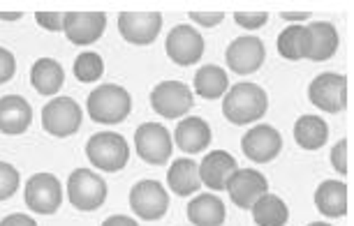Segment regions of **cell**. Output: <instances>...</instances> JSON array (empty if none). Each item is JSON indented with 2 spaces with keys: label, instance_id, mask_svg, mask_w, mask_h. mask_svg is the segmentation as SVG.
<instances>
[{
  "label": "cell",
  "instance_id": "cell-10",
  "mask_svg": "<svg viewBox=\"0 0 354 226\" xmlns=\"http://www.w3.org/2000/svg\"><path fill=\"white\" fill-rule=\"evenodd\" d=\"M26 205L37 215H53L63 203V187L53 174H35L26 183Z\"/></svg>",
  "mask_w": 354,
  "mask_h": 226
},
{
  "label": "cell",
  "instance_id": "cell-8",
  "mask_svg": "<svg viewBox=\"0 0 354 226\" xmlns=\"http://www.w3.org/2000/svg\"><path fill=\"white\" fill-rule=\"evenodd\" d=\"M167 56L171 58V63L181 65V68H188V65H195L202 61L204 56V37L199 35L197 28L192 25H174V28L167 32V42H165Z\"/></svg>",
  "mask_w": 354,
  "mask_h": 226
},
{
  "label": "cell",
  "instance_id": "cell-30",
  "mask_svg": "<svg viewBox=\"0 0 354 226\" xmlns=\"http://www.w3.org/2000/svg\"><path fill=\"white\" fill-rule=\"evenodd\" d=\"M21 174L10 162H0V201H8L19 192Z\"/></svg>",
  "mask_w": 354,
  "mask_h": 226
},
{
  "label": "cell",
  "instance_id": "cell-26",
  "mask_svg": "<svg viewBox=\"0 0 354 226\" xmlns=\"http://www.w3.org/2000/svg\"><path fill=\"white\" fill-rule=\"evenodd\" d=\"M329 138V125L317 116H301L294 125V141L304 150H319Z\"/></svg>",
  "mask_w": 354,
  "mask_h": 226
},
{
  "label": "cell",
  "instance_id": "cell-14",
  "mask_svg": "<svg viewBox=\"0 0 354 226\" xmlns=\"http://www.w3.org/2000/svg\"><path fill=\"white\" fill-rule=\"evenodd\" d=\"M106 28L104 12H65L63 30L75 46H88L102 37Z\"/></svg>",
  "mask_w": 354,
  "mask_h": 226
},
{
  "label": "cell",
  "instance_id": "cell-3",
  "mask_svg": "<svg viewBox=\"0 0 354 226\" xmlns=\"http://www.w3.org/2000/svg\"><path fill=\"white\" fill-rule=\"evenodd\" d=\"M86 157L95 169L106 171V174H116L128 164L130 145L116 132H97L86 143Z\"/></svg>",
  "mask_w": 354,
  "mask_h": 226
},
{
  "label": "cell",
  "instance_id": "cell-28",
  "mask_svg": "<svg viewBox=\"0 0 354 226\" xmlns=\"http://www.w3.org/2000/svg\"><path fill=\"white\" fill-rule=\"evenodd\" d=\"M230 88L227 72L218 65H204L195 74V92L204 99H220Z\"/></svg>",
  "mask_w": 354,
  "mask_h": 226
},
{
  "label": "cell",
  "instance_id": "cell-4",
  "mask_svg": "<svg viewBox=\"0 0 354 226\" xmlns=\"http://www.w3.org/2000/svg\"><path fill=\"white\" fill-rule=\"evenodd\" d=\"M68 196L77 210H97L106 201V183L91 169H75L68 178Z\"/></svg>",
  "mask_w": 354,
  "mask_h": 226
},
{
  "label": "cell",
  "instance_id": "cell-23",
  "mask_svg": "<svg viewBox=\"0 0 354 226\" xmlns=\"http://www.w3.org/2000/svg\"><path fill=\"white\" fill-rule=\"evenodd\" d=\"M310 35V51L308 61L313 63H324L333 58V53L338 51V30L336 25L329 21H315L308 25Z\"/></svg>",
  "mask_w": 354,
  "mask_h": 226
},
{
  "label": "cell",
  "instance_id": "cell-17",
  "mask_svg": "<svg viewBox=\"0 0 354 226\" xmlns=\"http://www.w3.org/2000/svg\"><path fill=\"white\" fill-rule=\"evenodd\" d=\"M236 159H234L227 150H213L204 155L202 164H199V181L213 192L227 189V183L236 171Z\"/></svg>",
  "mask_w": 354,
  "mask_h": 226
},
{
  "label": "cell",
  "instance_id": "cell-25",
  "mask_svg": "<svg viewBox=\"0 0 354 226\" xmlns=\"http://www.w3.org/2000/svg\"><path fill=\"white\" fill-rule=\"evenodd\" d=\"M278 53L287 61H301L308 58L310 51V35L308 25H287V28L278 35Z\"/></svg>",
  "mask_w": 354,
  "mask_h": 226
},
{
  "label": "cell",
  "instance_id": "cell-36",
  "mask_svg": "<svg viewBox=\"0 0 354 226\" xmlns=\"http://www.w3.org/2000/svg\"><path fill=\"white\" fill-rule=\"evenodd\" d=\"M0 226H37V222L30 215L15 212V215H8L5 219H0Z\"/></svg>",
  "mask_w": 354,
  "mask_h": 226
},
{
  "label": "cell",
  "instance_id": "cell-31",
  "mask_svg": "<svg viewBox=\"0 0 354 226\" xmlns=\"http://www.w3.org/2000/svg\"><path fill=\"white\" fill-rule=\"evenodd\" d=\"M234 21L241 25V28L257 30V28H262V25H266L269 14H266V12H236V14H234Z\"/></svg>",
  "mask_w": 354,
  "mask_h": 226
},
{
  "label": "cell",
  "instance_id": "cell-12",
  "mask_svg": "<svg viewBox=\"0 0 354 226\" xmlns=\"http://www.w3.org/2000/svg\"><path fill=\"white\" fill-rule=\"evenodd\" d=\"M162 28V14L160 12H121L118 14V30L125 42L146 46L156 42Z\"/></svg>",
  "mask_w": 354,
  "mask_h": 226
},
{
  "label": "cell",
  "instance_id": "cell-19",
  "mask_svg": "<svg viewBox=\"0 0 354 226\" xmlns=\"http://www.w3.org/2000/svg\"><path fill=\"white\" fill-rule=\"evenodd\" d=\"M174 141H176V145L185 152V155H197V152L209 148V143H211L209 123L199 116L183 118V121L176 125Z\"/></svg>",
  "mask_w": 354,
  "mask_h": 226
},
{
  "label": "cell",
  "instance_id": "cell-29",
  "mask_svg": "<svg viewBox=\"0 0 354 226\" xmlns=\"http://www.w3.org/2000/svg\"><path fill=\"white\" fill-rule=\"evenodd\" d=\"M72 72H75L77 81H82V83L100 81V76L104 74L102 56H100V53H95V51L79 53V56L75 58V65H72Z\"/></svg>",
  "mask_w": 354,
  "mask_h": 226
},
{
  "label": "cell",
  "instance_id": "cell-15",
  "mask_svg": "<svg viewBox=\"0 0 354 226\" xmlns=\"http://www.w3.org/2000/svg\"><path fill=\"white\" fill-rule=\"evenodd\" d=\"M227 192H230L234 205H239L241 210H250L257 198H262L269 192V181L255 169H236L227 183Z\"/></svg>",
  "mask_w": 354,
  "mask_h": 226
},
{
  "label": "cell",
  "instance_id": "cell-24",
  "mask_svg": "<svg viewBox=\"0 0 354 226\" xmlns=\"http://www.w3.org/2000/svg\"><path fill=\"white\" fill-rule=\"evenodd\" d=\"M225 203L216 194H199L188 203V219L195 226H223Z\"/></svg>",
  "mask_w": 354,
  "mask_h": 226
},
{
  "label": "cell",
  "instance_id": "cell-2",
  "mask_svg": "<svg viewBox=\"0 0 354 226\" xmlns=\"http://www.w3.org/2000/svg\"><path fill=\"white\" fill-rule=\"evenodd\" d=\"M88 116L100 125H118L130 116L132 111V97L123 85L116 83H102L86 99Z\"/></svg>",
  "mask_w": 354,
  "mask_h": 226
},
{
  "label": "cell",
  "instance_id": "cell-5",
  "mask_svg": "<svg viewBox=\"0 0 354 226\" xmlns=\"http://www.w3.org/2000/svg\"><path fill=\"white\" fill-rule=\"evenodd\" d=\"M82 118H84V111L75 99L56 97L44 104L42 127L53 136L65 138V136H72L79 127H82Z\"/></svg>",
  "mask_w": 354,
  "mask_h": 226
},
{
  "label": "cell",
  "instance_id": "cell-37",
  "mask_svg": "<svg viewBox=\"0 0 354 226\" xmlns=\"http://www.w3.org/2000/svg\"><path fill=\"white\" fill-rule=\"evenodd\" d=\"M102 226H139L135 219H130V217H125V215H113L109 219H104Z\"/></svg>",
  "mask_w": 354,
  "mask_h": 226
},
{
  "label": "cell",
  "instance_id": "cell-13",
  "mask_svg": "<svg viewBox=\"0 0 354 226\" xmlns=\"http://www.w3.org/2000/svg\"><path fill=\"white\" fill-rule=\"evenodd\" d=\"M266 58V49H264V42L259 37H252V35H245V37H239L227 46V53H225V61H227V68L236 74H255V72L262 68Z\"/></svg>",
  "mask_w": 354,
  "mask_h": 226
},
{
  "label": "cell",
  "instance_id": "cell-32",
  "mask_svg": "<svg viewBox=\"0 0 354 226\" xmlns=\"http://www.w3.org/2000/svg\"><path fill=\"white\" fill-rule=\"evenodd\" d=\"M15 72H17L15 53H12L10 49H3V46H0V85L12 81Z\"/></svg>",
  "mask_w": 354,
  "mask_h": 226
},
{
  "label": "cell",
  "instance_id": "cell-1",
  "mask_svg": "<svg viewBox=\"0 0 354 226\" xmlns=\"http://www.w3.org/2000/svg\"><path fill=\"white\" fill-rule=\"evenodd\" d=\"M269 109V97L262 85L241 81L234 88L227 90L225 102H223V113L232 125H248L255 123L264 116Z\"/></svg>",
  "mask_w": 354,
  "mask_h": 226
},
{
  "label": "cell",
  "instance_id": "cell-35",
  "mask_svg": "<svg viewBox=\"0 0 354 226\" xmlns=\"http://www.w3.org/2000/svg\"><path fill=\"white\" fill-rule=\"evenodd\" d=\"M190 19L199 25H204V28H213V25H218L220 21L225 19L223 12H190Z\"/></svg>",
  "mask_w": 354,
  "mask_h": 226
},
{
  "label": "cell",
  "instance_id": "cell-33",
  "mask_svg": "<svg viewBox=\"0 0 354 226\" xmlns=\"http://www.w3.org/2000/svg\"><path fill=\"white\" fill-rule=\"evenodd\" d=\"M35 21L42 25L44 30H51V32L63 30V14L61 12H37Z\"/></svg>",
  "mask_w": 354,
  "mask_h": 226
},
{
  "label": "cell",
  "instance_id": "cell-11",
  "mask_svg": "<svg viewBox=\"0 0 354 226\" xmlns=\"http://www.w3.org/2000/svg\"><path fill=\"white\" fill-rule=\"evenodd\" d=\"M137 155L149 164H167L171 157V134L160 123H144L135 132Z\"/></svg>",
  "mask_w": 354,
  "mask_h": 226
},
{
  "label": "cell",
  "instance_id": "cell-18",
  "mask_svg": "<svg viewBox=\"0 0 354 226\" xmlns=\"http://www.w3.org/2000/svg\"><path fill=\"white\" fill-rule=\"evenodd\" d=\"M32 123V109L21 95L0 97V132L10 136L24 134Z\"/></svg>",
  "mask_w": 354,
  "mask_h": 226
},
{
  "label": "cell",
  "instance_id": "cell-7",
  "mask_svg": "<svg viewBox=\"0 0 354 226\" xmlns=\"http://www.w3.org/2000/svg\"><path fill=\"white\" fill-rule=\"evenodd\" d=\"M308 99L317 109L326 113H340L347 109V79L343 74H324L315 76L308 85Z\"/></svg>",
  "mask_w": 354,
  "mask_h": 226
},
{
  "label": "cell",
  "instance_id": "cell-27",
  "mask_svg": "<svg viewBox=\"0 0 354 226\" xmlns=\"http://www.w3.org/2000/svg\"><path fill=\"white\" fill-rule=\"evenodd\" d=\"M250 210L257 226H285L287 219H290L287 203L280 196L269 194V192L262 198H257Z\"/></svg>",
  "mask_w": 354,
  "mask_h": 226
},
{
  "label": "cell",
  "instance_id": "cell-22",
  "mask_svg": "<svg viewBox=\"0 0 354 226\" xmlns=\"http://www.w3.org/2000/svg\"><path fill=\"white\" fill-rule=\"evenodd\" d=\"M315 205L324 217L338 219L347 212V185L343 181H324L315 189Z\"/></svg>",
  "mask_w": 354,
  "mask_h": 226
},
{
  "label": "cell",
  "instance_id": "cell-34",
  "mask_svg": "<svg viewBox=\"0 0 354 226\" xmlns=\"http://www.w3.org/2000/svg\"><path fill=\"white\" fill-rule=\"evenodd\" d=\"M331 164L338 174H347V138H340V141L333 145L331 150Z\"/></svg>",
  "mask_w": 354,
  "mask_h": 226
},
{
  "label": "cell",
  "instance_id": "cell-9",
  "mask_svg": "<svg viewBox=\"0 0 354 226\" xmlns=\"http://www.w3.org/2000/svg\"><path fill=\"white\" fill-rule=\"evenodd\" d=\"M130 208L137 217L156 222L169 210V194L158 181H142L130 189Z\"/></svg>",
  "mask_w": 354,
  "mask_h": 226
},
{
  "label": "cell",
  "instance_id": "cell-6",
  "mask_svg": "<svg viewBox=\"0 0 354 226\" xmlns=\"http://www.w3.org/2000/svg\"><path fill=\"white\" fill-rule=\"evenodd\" d=\"M151 106L158 116L171 121V118H183L195 106V99L185 83L162 81L151 90Z\"/></svg>",
  "mask_w": 354,
  "mask_h": 226
},
{
  "label": "cell",
  "instance_id": "cell-38",
  "mask_svg": "<svg viewBox=\"0 0 354 226\" xmlns=\"http://www.w3.org/2000/svg\"><path fill=\"white\" fill-rule=\"evenodd\" d=\"M280 17H283L285 21H308L310 19L308 12H283Z\"/></svg>",
  "mask_w": 354,
  "mask_h": 226
},
{
  "label": "cell",
  "instance_id": "cell-16",
  "mask_svg": "<svg viewBox=\"0 0 354 226\" xmlns=\"http://www.w3.org/2000/svg\"><path fill=\"white\" fill-rule=\"evenodd\" d=\"M243 155L252 159L257 164H266L271 159L278 157V152L283 150V136L276 127L271 125H255L241 141Z\"/></svg>",
  "mask_w": 354,
  "mask_h": 226
},
{
  "label": "cell",
  "instance_id": "cell-20",
  "mask_svg": "<svg viewBox=\"0 0 354 226\" xmlns=\"http://www.w3.org/2000/svg\"><path fill=\"white\" fill-rule=\"evenodd\" d=\"M65 81V70L63 65L53 58H39V61L32 63L30 68V83L39 95H56L58 90L63 88Z\"/></svg>",
  "mask_w": 354,
  "mask_h": 226
},
{
  "label": "cell",
  "instance_id": "cell-39",
  "mask_svg": "<svg viewBox=\"0 0 354 226\" xmlns=\"http://www.w3.org/2000/svg\"><path fill=\"white\" fill-rule=\"evenodd\" d=\"M21 12H0V21H19Z\"/></svg>",
  "mask_w": 354,
  "mask_h": 226
},
{
  "label": "cell",
  "instance_id": "cell-40",
  "mask_svg": "<svg viewBox=\"0 0 354 226\" xmlns=\"http://www.w3.org/2000/svg\"><path fill=\"white\" fill-rule=\"evenodd\" d=\"M308 226H331V224H326V222H313V224H308Z\"/></svg>",
  "mask_w": 354,
  "mask_h": 226
},
{
  "label": "cell",
  "instance_id": "cell-21",
  "mask_svg": "<svg viewBox=\"0 0 354 226\" xmlns=\"http://www.w3.org/2000/svg\"><path fill=\"white\" fill-rule=\"evenodd\" d=\"M167 185L174 194L178 196H190L199 189V164L190 157L174 159L169 166V174H167Z\"/></svg>",
  "mask_w": 354,
  "mask_h": 226
}]
</instances>
